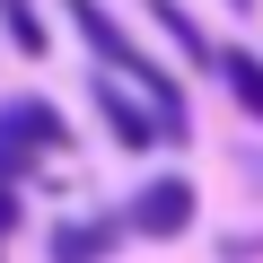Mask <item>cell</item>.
<instances>
[{
    "label": "cell",
    "instance_id": "1",
    "mask_svg": "<svg viewBox=\"0 0 263 263\" xmlns=\"http://www.w3.org/2000/svg\"><path fill=\"white\" fill-rule=\"evenodd\" d=\"M62 18H70V27L88 35V53H97V70H105V79H123L132 97H149V105H158V114L176 123V141L193 132V114H184V88H176V70H158V62H149L141 44H132V35H123V18H105V0H62Z\"/></svg>",
    "mask_w": 263,
    "mask_h": 263
},
{
    "label": "cell",
    "instance_id": "2",
    "mask_svg": "<svg viewBox=\"0 0 263 263\" xmlns=\"http://www.w3.org/2000/svg\"><path fill=\"white\" fill-rule=\"evenodd\" d=\"M193 219H202L193 176H149L141 193H132V211H123V228H132V237H158V246H167V237H184Z\"/></svg>",
    "mask_w": 263,
    "mask_h": 263
},
{
    "label": "cell",
    "instance_id": "8",
    "mask_svg": "<svg viewBox=\"0 0 263 263\" xmlns=\"http://www.w3.org/2000/svg\"><path fill=\"white\" fill-rule=\"evenodd\" d=\"M0 35H9V53H53V18L35 9V0H0Z\"/></svg>",
    "mask_w": 263,
    "mask_h": 263
},
{
    "label": "cell",
    "instance_id": "6",
    "mask_svg": "<svg viewBox=\"0 0 263 263\" xmlns=\"http://www.w3.org/2000/svg\"><path fill=\"white\" fill-rule=\"evenodd\" d=\"M141 9H149V27L176 44V62H219V44H211V35H202L184 9H176V0H141Z\"/></svg>",
    "mask_w": 263,
    "mask_h": 263
},
{
    "label": "cell",
    "instance_id": "3",
    "mask_svg": "<svg viewBox=\"0 0 263 263\" xmlns=\"http://www.w3.org/2000/svg\"><path fill=\"white\" fill-rule=\"evenodd\" d=\"M97 123L114 132V149H158V141H176V123H167L149 97H132L123 79H105V70H97Z\"/></svg>",
    "mask_w": 263,
    "mask_h": 263
},
{
    "label": "cell",
    "instance_id": "5",
    "mask_svg": "<svg viewBox=\"0 0 263 263\" xmlns=\"http://www.w3.org/2000/svg\"><path fill=\"white\" fill-rule=\"evenodd\" d=\"M114 246H123V219H62L44 237L53 263H114Z\"/></svg>",
    "mask_w": 263,
    "mask_h": 263
},
{
    "label": "cell",
    "instance_id": "7",
    "mask_svg": "<svg viewBox=\"0 0 263 263\" xmlns=\"http://www.w3.org/2000/svg\"><path fill=\"white\" fill-rule=\"evenodd\" d=\"M219 79H228V97L246 105V123H263V53H246V44H219Z\"/></svg>",
    "mask_w": 263,
    "mask_h": 263
},
{
    "label": "cell",
    "instance_id": "9",
    "mask_svg": "<svg viewBox=\"0 0 263 263\" xmlns=\"http://www.w3.org/2000/svg\"><path fill=\"white\" fill-rule=\"evenodd\" d=\"M9 228H18V184H0V246H9Z\"/></svg>",
    "mask_w": 263,
    "mask_h": 263
},
{
    "label": "cell",
    "instance_id": "4",
    "mask_svg": "<svg viewBox=\"0 0 263 263\" xmlns=\"http://www.w3.org/2000/svg\"><path fill=\"white\" fill-rule=\"evenodd\" d=\"M0 141H9V149H70V123L44 105V97H9V105H0Z\"/></svg>",
    "mask_w": 263,
    "mask_h": 263
},
{
    "label": "cell",
    "instance_id": "10",
    "mask_svg": "<svg viewBox=\"0 0 263 263\" xmlns=\"http://www.w3.org/2000/svg\"><path fill=\"white\" fill-rule=\"evenodd\" d=\"M237 9H254V0H237Z\"/></svg>",
    "mask_w": 263,
    "mask_h": 263
}]
</instances>
